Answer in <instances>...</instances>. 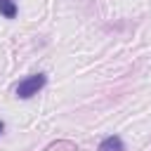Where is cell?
<instances>
[{
  "label": "cell",
  "mask_w": 151,
  "mask_h": 151,
  "mask_svg": "<svg viewBox=\"0 0 151 151\" xmlns=\"http://www.w3.org/2000/svg\"><path fill=\"white\" fill-rule=\"evenodd\" d=\"M42 85H45V76H42V73L28 76L26 80H21V83H19V87H17V94H19L21 99H28V97L38 94V90H40Z\"/></svg>",
  "instance_id": "6da1fadb"
},
{
  "label": "cell",
  "mask_w": 151,
  "mask_h": 151,
  "mask_svg": "<svg viewBox=\"0 0 151 151\" xmlns=\"http://www.w3.org/2000/svg\"><path fill=\"white\" fill-rule=\"evenodd\" d=\"M97 151H123V142H120V137H106Z\"/></svg>",
  "instance_id": "7a4b0ae2"
},
{
  "label": "cell",
  "mask_w": 151,
  "mask_h": 151,
  "mask_svg": "<svg viewBox=\"0 0 151 151\" xmlns=\"http://www.w3.org/2000/svg\"><path fill=\"white\" fill-rule=\"evenodd\" d=\"M0 12L7 17V19H14L17 17V5L12 0H0Z\"/></svg>",
  "instance_id": "3957f363"
},
{
  "label": "cell",
  "mask_w": 151,
  "mask_h": 151,
  "mask_svg": "<svg viewBox=\"0 0 151 151\" xmlns=\"http://www.w3.org/2000/svg\"><path fill=\"white\" fill-rule=\"evenodd\" d=\"M0 132H2V120H0Z\"/></svg>",
  "instance_id": "277c9868"
}]
</instances>
